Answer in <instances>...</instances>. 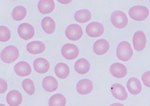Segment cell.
<instances>
[{
	"label": "cell",
	"instance_id": "6da1fadb",
	"mask_svg": "<svg viewBox=\"0 0 150 106\" xmlns=\"http://www.w3.org/2000/svg\"><path fill=\"white\" fill-rule=\"evenodd\" d=\"M116 55L120 60L128 61L133 56V49L131 45L128 42H121L117 47Z\"/></svg>",
	"mask_w": 150,
	"mask_h": 106
},
{
	"label": "cell",
	"instance_id": "7a4b0ae2",
	"mask_svg": "<svg viewBox=\"0 0 150 106\" xmlns=\"http://www.w3.org/2000/svg\"><path fill=\"white\" fill-rule=\"evenodd\" d=\"M19 57V50L16 46L9 45L6 47L0 54L1 60L5 63L10 64L15 62Z\"/></svg>",
	"mask_w": 150,
	"mask_h": 106
},
{
	"label": "cell",
	"instance_id": "3957f363",
	"mask_svg": "<svg viewBox=\"0 0 150 106\" xmlns=\"http://www.w3.org/2000/svg\"><path fill=\"white\" fill-rule=\"evenodd\" d=\"M129 15L135 21H143L148 17L149 10L143 6H135L129 9Z\"/></svg>",
	"mask_w": 150,
	"mask_h": 106
},
{
	"label": "cell",
	"instance_id": "277c9868",
	"mask_svg": "<svg viewBox=\"0 0 150 106\" xmlns=\"http://www.w3.org/2000/svg\"><path fill=\"white\" fill-rule=\"evenodd\" d=\"M111 21L114 27L119 28V29H122L127 26L128 24V17L125 15V13H123L122 11L117 10L114 11L112 16H111Z\"/></svg>",
	"mask_w": 150,
	"mask_h": 106
},
{
	"label": "cell",
	"instance_id": "5b68a950",
	"mask_svg": "<svg viewBox=\"0 0 150 106\" xmlns=\"http://www.w3.org/2000/svg\"><path fill=\"white\" fill-rule=\"evenodd\" d=\"M61 54L65 59H69V60H72V59H75L78 56L79 49L76 47V45H75V44L67 43V44L63 45V47L61 49Z\"/></svg>",
	"mask_w": 150,
	"mask_h": 106
},
{
	"label": "cell",
	"instance_id": "8992f818",
	"mask_svg": "<svg viewBox=\"0 0 150 106\" xmlns=\"http://www.w3.org/2000/svg\"><path fill=\"white\" fill-rule=\"evenodd\" d=\"M65 33L70 41H77L83 35V30L77 24H70L67 27Z\"/></svg>",
	"mask_w": 150,
	"mask_h": 106
},
{
	"label": "cell",
	"instance_id": "52a82bcc",
	"mask_svg": "<svg viewBox=\"0 0 150 106\" xmlns=\"http://www.w3.org/2000/svg\"><path fill=\"white\" fill-rule=\"evenodd\" d=\"M86 32L90 37L96 38V37H99V36L103 34L104 27H103V25L100 23L93 22L86 26Z\"/></svg>",
	"mask_w": 150,
	"mask_h": 106
},
{
	"label": "cell",
	"instance_id": "ba28073f",
	"mask_svg": "<svg viewBox=\"0 0 150 106\" xmlns=\"http://www.w3.org/2000/svg\"><path fill=\"white\" fill-rule=\"evenodd\" d=\"M17 32H18L19 36L23 40H25V41L31 40L34 36V33H35L33 26L31 25L30 23H22V24H20Z\"/></svg>",
	"mask_w": 150,
	"mask_h": 106
},
{
	"label": "cell",
	"instance_id": "9c48e42d",
	"mask_svg": "<svg viewBox=\"0 0 150 106\" xmlns=\"http://www.w3.org/2000/svg\"><path fill=\"white\" fill-rule=\"evenodd\" d=\"M146 44V34L142 31L136 32L133 36V46L137 51H141L145 49Z\"/></svg>",
	"mask_w": 150,
	"mask_h": 106
},
{
	"label": "cell",
	"instance_id": "30bf717a",
	"mask_svg": "<svg viewBox=\"0 0 150 106\" xmlns=\"http://www.w3.org/2000/svg\"><path fill=\"white\" fill-rule=\"evenodd\" d=\"M111 74L116 78H123L127 76V68L121 63H113L110 67Z\"/></svg>",
	"mask_w": 150,
	"mask_h": 106
},
{
	"label": "cell",
	"instance_id": "8fae6325",
	"mask_svg": "<svg viewBox=\"0 0 150 106\" xmlns=\"http://www.w3.org/2000/svg\"><path fill=\"white\" fill-rule=\"evenodd\" d=\"M93 88V82L89 79H82L76 84V91L80 95H88L92 92Z\"/></svg>",
	"mask_w": 150,
	"mask_h": 106
},
{
	"label": "cell",
	"instance_id": "7c38bea8",
	"mask_svg": "<svg viewBox=\"0 0 150 106\" xmlns=\"http://www.w3.org/2000/svg\"><path fill=\"white\" fill-rule=\"evenodd\" d=\"M109 48H110V44L109 42L106 41L105 39H101L98 40L97 42H95L93 47V52L95 53L96 55L101 56L103 55L105 53L109 50Z\"/></svg>",
	"mask_w": 150,
	"mask_h": 106
},
{
	"label": "cell",
	"instance_id": "4fadbf2b",
	"mask_svg": "<svg viewBox=\"0 0 150 106\" xmlns=\"http://www.w3.org/2000/svg\"><path fill=\"white\" fill-rule=\"evenodd\" d=\"M23 101L22 94L17 90L10 91L6 95V102L10 106H19Z\"/></svg>",
	"mask_w": 150,
	"mask_h": 106
},
{
	"label": "cell",
	"instance_id": "5bb4252c",
	"mask_svg": "<svg viewBox=\"0 0 150 106\" xmlns=\"http://www.w3.org/2000/svg\"><path fill=\"white\" fill-rule=\"evenodd\" d=\"M111 90H112V95L118 100L124 101L128 98V94H127V91H126L125 87L120 84L112 85Z\"/></svg>",
	"mask_w": 150,
	"mask_h": 106
},
{
	"label": "cell",
	"instance_id": "9a60e30c",
	"mask_svg": "<svg viewBox=\"0 0 150 106\" xmlns=\"http://www.w3.org/2000/svg\"><path fill=\"white\" fill-rule=\"evenodd\" d=\"M15 71L19 76H27L32 73V67L29 63L20 61L15 66Z\"/></svg>",
	"mask_w": 150,
	"mask_h": 106
},
{
	"label": "cell",
	"instance_id": "2e32d148",
	"mask_svg": "<svg viewBox=\"0 0 150 106\" xmlns=\"http://www.w3.org/2000/svg\"><path fill=\"white\" fill-rule=\"evenodd\" d=\"M127 88L130 94L134 95H137L140 94V92L142 90L140 81L136 77H131L129 79V81L127 83Z\"/></svg>",
	"mask_w": 150,
	"mask_h": 106
},
{
	"label": "cell",
	"instance_id": "e0dca14e",
	"mask_svg": "<svg viewBox=\"0 0 150 106\" xmlns=\"http://www.w3.org/2000/svg\"><path fill=\"white\" fill-rule=\"evenodd\" d=\"M34 70L40 74H44L50 69V63L46 59L38 58L33 62Z\"/></svg>",
	"mask_w": 150,
	"mask_h": 106
},
{
	"label": "cell",
	"instance_id": "ac0fdd59",
	"mask_svg": "<svg viewBox=\"0 0 150 106\" xmlns=\"http://www.w3.org/2000/svg\"><path fill=\"white\" fill-rule=\"evenodd\" d=\"M26 49L31 54H40V53H42L45 50V44L40 41L31 42L27 44Z\"/></svg>",
	"mask_w": 150,
	"mask_h": 106
},
{
	"label": "cell",
	"instance_id": "d6986e66",
	"mask_svg": "<svg viewBox=\"0 0 150 106\" xmlns=\"http://www.w3.org/2000/svg\"><path fill=\"white\" fill-rule=\"evenodd\" d=\"M55 8V2L53 0H40L38 3V9L43 15L50 14Z\"/></svg>",
	"mask_w": 150,
	"mask_h": 106
},
{
	"label": "cell",
	"instance_id": "ffe728a7",
	"mask_svg": "<svg viewBox=\"0 0 150 106\" xmlns=\"http://www.w3.org/2000/svg\"><path fill=\"white\" fill-rule=\"evenodd\" d=\"M90 68H91V64L86 59H80L75 63V70L81 75H85L88 73Z\"/></svg>",
	"mask_w": 150,
	"mask_h": 106
},
{
	"label": "cell",
	"instance_id": "44dd1931",
	"mask_svg": "<svg viewBox=\"0 0 150 106\" xmlns=\"http://www.w3.org/2000/svg\"><path fill=\"white\" fill-rule=\"evenodd\" d=\"M58 81L56 80L55 77H53L51 76L44 77L42 81V87L46 92H54L56 91L58 88Z\"/></svg>",
	"mask_w": 150,
	"mask_h": 106
},
{
	"label": "cell",
	"instance_id": "7402d4cb",
	"mask_svg": "<svg viewBox=\"0 0 150 106\" xmlns=\"http://www.w3.org/2000/svg\"><path fill=\"white\" fill-rule=\"evenodd\" d=\"M55 74L58 77L61 78V79H65L67 78V76H69V73H70V69L69 67L67 66V64L63 63V62H60V63H58L56 66H55Z\"/></svg>",
	"mask_w": 150,
	"mask_h": 106
},
{
	"label": "cell",
	"instance_id": "603a6c76",
	"mask_svg": "<svg viewBox=\"0 0 150 106\" xmlns=\"http://www.w3.org/2000/svg\"><path fill=\"white\" fill-rule=\"evenodd\" d=\"M42 28L46 33L52 34L56 30L55 21L50 17H44L42 21Z\"/></svg>",
	"mask_w": 150,
	"mask_h": 106
},
{
	"label": "cell",
	"instance_id": "cb8c5ba5",
	"mask_svg": "<svg viewBox=\"0 0 150 106\" xmlns=\"http://www.w3.org/2000/svg\"><path fill=\"white\" fill-rule=\"evenodd\" d=\"M91 17H92V14H91V12L87 9L78 10L75 14L76 21L78 23H81L88 22L89 20H91Z\"/></svg>",
	"mask_w": 150,
	"mask_h": 106
},
{
	"label": "cell",
	"instance_id": "d4e9b609",
	"mask_svg": "<svg viewBox=\"0 0 150 106\" xmlns=\"http://www.w3.org/2000/svg\"><path fill=\"white\" fill-rule=\"evenodd\" d=\"M27 15L26 8L23 6H17L12 12V17L15 21H21L25 18Z\"/></svg>",
	"mask_w": 150,
	"mask_h": 106
},
{
	"label": "cell",
	"instance_id": "484cf974",
	"mask_svg": "<svg viewBox=\"0 0 150 106\" xmlns=\"http://www.w3.org/2000/svg\"><path fill=\"white\" fill-rule=\"evenodd\" d=\"M67 100L61 94H56L52 95L49 100V106H65Z\"/></svg>",
	"mask_w": 150,
	"mask_h": 106
},
{
	"label": "cell",
	"instance_id": "4316f807",
	"mask_svg": "<svg viewBox=\"0 0 150 106\" xmlns=\"http://www.w3.org/2000/svg\"><path fill=\"white\" fill-rule=\"evenodd\" d=\"M23 88L27 94L30 95H33L35 92L34 84H33V80H31V79H29V78L24 79V80L23 81Z\"/></svg>",
	"mask_w": 150,
	"mask_h": 106
},
{
	"label": "cell",
	"instance_id": "83f0119b",
	"mask_svg": "<svg viewBox=\"0 0 150 106\" xmlns=\"http://www.w3.org/2000/svg\"><path fill=\"white\" fill-rule=\"evenodd\" d=\"M11 38V32L6 26H0V42H6Z\"/></svg>",
	"mask_w": 150,
	"mask_h": 106
},
{
	"label": "cell",
	"instance_id": "f1b7e54d",
	"mask_svg": "<svg viewBox=\"0 0 150 106\" xmlns=\"http://www.w3.org/2000/svg\"><path fill=\"white\" fill-rule=\"evenodd\" d=\"M142 82H143V84L146 87L150 86V71L149 70L143 74V76H142Z\"/></svg>",
	"mask_w": 150,
	"mask_h": 106
},
{
	"label": "cell",
	"instance_id": "f546056e",
	"mask_svg": "<svg viewBox=\"0 0 150 106\" xmlns=\"http://www.w3.org/2000/svg\"><path fill=\"white\" fill-rule=\"evenodd\" d=\"M7 90V83L3 78H0V94H3Z\"/></svg>",
	"mask_w": 150,
	"mask_h": 106
},
{
	"label": "cell",
	"instance_id": "4dcf8cb0",
	"mask_svg": "<svg viewBox=\"0 0 150 106\" xmlns=\"http://www.w3.org/2000/svg\"><path fill=\"white\" fill-rule=\"evenodd\" d=\"M110 106H124V105H123V104H121V103H117V102H115V103L111 104Z\"/></svg>",
	"mask_w": 150,
	"mask_h": 106
},
{
	"label": "cell",
	"instance_id": "1f68e13d",
	"mask_svg": "<svg viewBox=\"0 0 150 106\" xmlns=\"http://www.w3.org/2000/svg\"><path fill=\"white\" fill-rule=\"evenodd\" d=\"M59 3H61V4H69L71 1H70V0H69V1H61V0H59Z\"/></svg>",
	"mask_w": 150,
	"mask_h": 106
},
{
	"label": "cell",
	"instance_id": "d6a6232c",
	"mask_svg": "<svg viewBox=\"0 0 150 106\" xmlns=\"http://www.w3.org/2000/svg\"><path fill=\"white\" fill-rule=\"evenodd\" d=\"M0 106H6L5 104H3V103H0Z\"/></svg>",
	"mask_w": 150,
	"mask_h": 106
}]
</instances>
